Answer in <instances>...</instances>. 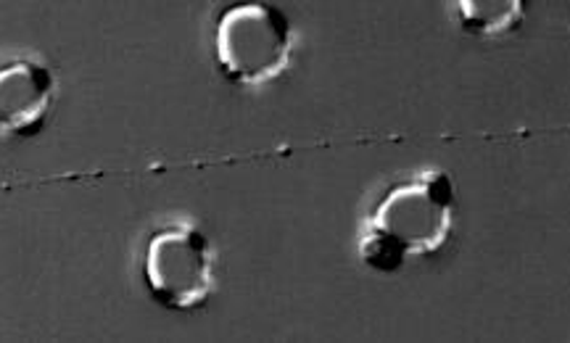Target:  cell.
<instances>
[{
  "label": "cell",
  "instance_id": "obj_3",
  "mask_svg": "<svg viewBox=\"0 0 570 343\" xmlns=\"http://www.w3.org/2000/svg\"><path fill=\"white\" fill-rule=\"evenodd\" d=\"M142 281L164 310L196 312L217 288V252L202 227H159L142 252Z\"/></svg>",
  "mask_w": 570,
  "mask_h": 343
},
{
  "label": "cell",
  "instance_id": "obj_4",
  "mask_svg": "<svg viewBox=\"0 0 570 343\" xmlns=\"http://www.w3.org/2000/svg\"><path fill=\"white\" fill-rule=\"evenodd\" d=\"M56 101V77L46 63L13 59L0 63V138H35Z\"/></svg>",
  "mask_w": 570,
  "mask_h": 343
},
{
  "label": "cell",
  "instance_id": "obj_5",
  "mask_svg": "<svg viewBox=\"0 0 570 343\" xmlns=\"http://www.w3.org/2000/svg\"><path fill=\"white\" fill-rule=\"evenodd\" d=\"M525 17L520 0H499V3H473V0H460L458 19L462 30L475 38H502V35L515 32Z\"/></svg>",
  "mask_w": 570,
  "mask_h": 343
},
{
  "label": "cell",
  "instance_id": "obj_2",
  "mask_svg": "<svg viewBox=\"0 0 570 343\" xmlns=\"http://www.w3.org/2000/svg\"><path fill=\"white\" fill-rule=\"evenodd\" d=\"M296 30L273 3H235L214 24V63L238 88H265L294 61Z\"/></svg>",
  "mask_w": 570,
  "mask_h": 343
},
{
  "label": "cell",
  "instance_id": "obj_1",
  "mask_svg": "<svg viewBox=\"0 0 570 343\" xmlns=\"http://www.w3.org/2000/svg\"><path fill=\"white\" fill-rule=\"evenodd\" d=\"M458 225V188L444 169H423L389 185L360 225L362 264L394 275L444 252Z\"/></svg>",
  "mask_w": 570,
  "mask_h": 343
}]
</instances>
